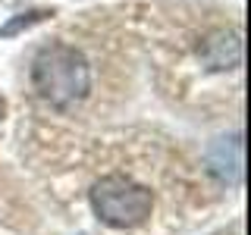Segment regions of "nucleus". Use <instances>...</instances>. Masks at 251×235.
Instances as JSON below:
<instances>
[{"label": "nucleus", "instance_id": "1", "mask_svg": "<svg viewBox=\"0 0 251 235\" xmlns=\"http://www.w3.org/2000/svg\"><path fill=\"white\" fill-rule=\"evenodd\" d=\"M31 88L53 110H69L82 104L91 91V66L82 50L69 44H47L31 63Z\"/></svg>", "mask_w": 251, "mask_h": 235}, {"label": "nucleus", "instance_id": "2", "mask_svg": "<svg viewBox=\"0 0 251 235\" xmlns=\"http://www.w3.org/2000/svg\"><path fill=\"white\" fill-rule=\"evenodd\" d=\"M91 210L110 229H138L148 223L154 210L151 188L138 185L129 176H104L88 191Z\"/></svg>", "mask_w": 251, "mask_h": 235}, {"label": "nucleus", "instance_id": "3", "mask_svg": "<svg viewBox=\"0 0 251 235\" xmlns=\"http://www.w3.org/2000/svg\"><path fill=\"white\" fill-rule=\"evenodd\" d=\"M201 63L207 72H226L242 63V35L235 28H217L201 41Z\"/></svg>", "mask_w": 251, "mask_h": 235}, {"label": "nucleus", "instance_id": "4", "mask_svg": "<svg viewBox=\"0 0 251 235\" xmlns=\"http://www.w3.org/2000/svg\"><path fill=\"white\" fill-rule=\"evenodd\" d=\"M210 169L223 182H239V176H242V141H239V135L220 138L210 147Z\"/></svg>", "mask_w": 251, "mask_h": 235}, {"label": "nucleus", "instance_id": "5", "mask_svg": "<svg viewBox=\"0 0 251 235\" xmlns=\"http://www.w3.org/2000/svg\"><path fill=\"white\" fill-rule=\"evenodd\" d=\"M47 16H53V13H50V10H31V13H22V16H16L13 22H6V25L0 28V35H3V38L19 35L22 28H31V25H38V22H44Z\"/></svg>", "mask_w": 251, "mask_h": 235}, {"label": "nucleus", "instance_id": "6", "mask_svg": "<svg viewBox=\"0 0 251 235\" xmlns=\"http://www.w3.org/2000/svg\"><path fill=\"white\" fill-rule=\"evenodd\" d=\"M3 110H6V104H3V97H0V119H3Z\"/></svg>", "mask_w": 251, "mask_h": 235}]
</instances>
